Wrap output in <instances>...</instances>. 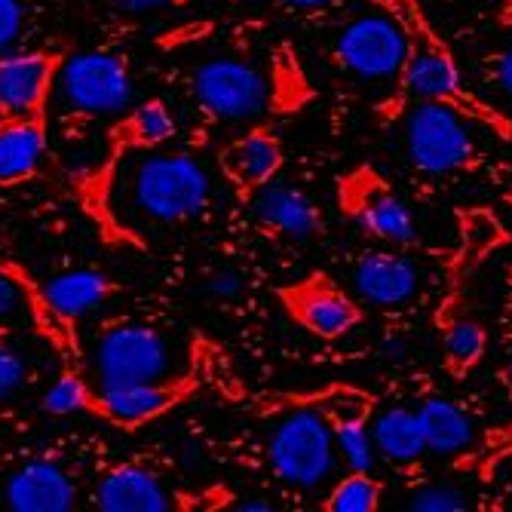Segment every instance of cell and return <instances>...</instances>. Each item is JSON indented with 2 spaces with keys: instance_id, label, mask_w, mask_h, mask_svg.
Listing matches in <instances>:
<instances>
[{
  "instance_id": "cell-20",
  "label": "cell",
  "mask_w": 512,
  "mask_h": 512,
  "mask_svg": "<svg viewBox=\"0 0 512 512\" xmlns=\"http://www.w3.org/2000/svg\"><path fill=\"white\" fill-rule=\"evenodd\" d=\"M175 500L178 497L169 494L163 479L145 463H120L102 476L92 494V503L105 512H169Z\"/></svg>"
},
{
  "instance_id": "cell-14",
  "label": "cell",
  "mask_w": 512,
  "mask_h": 512,
  "mask_svg": "<svg viewBox=\"0 0 512 512\" xmlns=\"http://www.w3.org/2000/svg\"><path fill=\"white\" fill-rule=\"evenodd\" d=\"M283 142L270 126H252L218 151L221 175L227 178L230 188L237 191L240 200H249L264 184H270L279 169H283Z\"/></svg>"
},
{
  "instance_id": "cell-38",
  "label": "cell",
  "mask_w": 512,
  "mask_h": 512,
  "mask_svg": "<svg viewBox=\"0 0 512 512\" xmlns=\"http://www.w3.org/2000/svg\"><path fill=\"white\" fill-rule=\"evenodd\" d=\"M240 509H243V512H270L273 506H270V503H264V500H258V497H252V500L240 503Z\"/></svg>"
},
{
  "instance_id": "cell-5",
  "label": "cell",
  "mask_w": 512,
  "mask_h": 512,
  "mask_svg": "<svg viewBox=\"0 0 512 512\" xmlns=\"http://www.w3.org/2000/svg\"><path fill=\"white\" fill-rule=\"evenodd\" d=\"M68 117L89 123L102 117H117L132 105V71L120 53L83 50L65 56L56 74V89Z\"/></svg>"
},
{
  "instance_id": "cell-3",
  "label": "cell",
  "mask_w": 512,
  "mask_h": 512,
  "mask_svg": "<svg viewBox=\"0 0 512 512\" xmlns=\"http://www.w3.org/2000/svg\"><path fill=\"white\" fill-rule=\"evenodd\" d=\"M267 463L279 482L298 491H316L329 482L338 463V448L322 411L307 402H295L267 439Z\"/></svg>"
},
{
  "instance_id": "cell-36",
  "label": "cell",
  "mask_w": 512,
  "mask_h": 512,
  "mask_svg": "<svg viewBox=\"0 0 512 512\" xmlns=\"http://www.w3.org/2000/svg\"><path fill=\"white\" fill-rule=\"evenodd\" d=\"M286 10H295V13H319V10H329L335 7L338 0H279Z\"/></svg>"
},
{
  "instance_id": "cell-39",
  "label": "cell",
  "mask_w": 512,
  "mask_h": 512,
  "mask_svg": "<svg viewBox=\"0 0 512 512\" xmlns=\"http://www.w3.org/2000/svg\"><path fill=\"white\" fill-rule=\"evenodd\" d=\"M500 381H503V387H506V390H509V396H512V350H509L506 365H503V371H500Z\"/></svg>"
},
{
  "instance_id": "cell-37",
  "label": "cell",
  "mask_w": 512,
  "mask_h": 512,
  "mask_svg": "<svg viewBox=\"0 0 512 512\" xmlns=\"http://www.w3.org/2000/svg\"><path fill=\"white\" fill-rule=\"evenodd\" d=\"M402 350H405V341H402V338H387V341L381 344V353L390 356V359L402 356Z\"/></svg>"
},
{
  "instance_id": "cell-41",
  "label": "cell",
  "mask_w": 512,
  "mask_h": 512,
  "mask_svg": "<svg viewBox=\"0 0 512 512\" xmlns=\"http://www.w3.org/2000/svg\"><path fill=\"white\" fill-rule=\"evenodd\" d=\"M506 10H512V0H509V4H506Z\"/></svg>"
},
{
  "instance_id": "cell-12",
  "label": "cell",
  "mask_w": 512,
  "mask_h": 512,
  "mask_svg": "<svg viewBox=\"0 0 512 512\" xmlns=\"http://www.w3.org/2000/svg\"><path fill=\"white\" fill-rule=\"evenodd\" d=\"M175 132H178L175 114L163 99H148L123 111V117L105 132L108 157L99 166V172L92 175V194H96V200H102L111 191V178L117 175L120 160H126L129 154H145L169 145Z\"/></svg>"
},
{
  "instance_id": "cell-11",
  "label": "cell",
  "mask_w": 512,
  "mask_h": 512,
  "mask_svg": "<svg viewBox=\"0 0 512 512\" xmlns=\"http://www.w3.org/2000/svg\"><path fill=\"white\" fill-rule=\"evenodd\" d=\"M405 37L399 25L381 16H359L347 22L335 40V59L344 71L362 80H393L405 65Z\"/></svg>"
},
{
  "instance_id": "cell-21",
  "label": "cell",
  "mask_w": 512,
  "mask_h": 512,
  "mask_svg": "<svg viewBox=\"0 0 512 512\" xmlns=\"http://www.w3.org/2000/svg\"><path fill=\"white\" fill-rule=\"evenodd\" d=\"M436 329L442 341V365L454 381H463L488 353V332L479 319L463 313L460 307V286L442 298L436 310Z\"/></svg>"
},
{
  "instance_id": "cell-2",
  "label": "cell",
  "mask_w": 512,
  "mask_h": 512,
  "mask_svg": "<svg viewBox=\"0 0 512 512\" xmlns=\"http://www.w3.org/2000/svg\"><path fill=\"white\" fill-rule=\"evenodd\" d=\"M129 209L151 224H184L209 209L212 181L188 151H145L126 175Z\"/></svg>"
},
{
  "instance_id": "cell-35",
  "label": "cell",
  "mask_w": 512,
  "mask_h": 512,
  "mask_svg": "<svg viewBox=\"0 0 512 512\" xmlns=\"http://www.w3.org/2000/svg\"><path fill=\"white\" fill-rule=\"evenodd\" d=\"M111 4L126 10V13H157V10L181 7L184 0H111Z\"/></svg>"
},
{
  "instance_id": "cell-33",
  "label": "cell",
  "mask_w": 512,
  "mask_h": 512,
  "mask_svg": "<svg viewBox=\"0 0 512 512\" xmlns=\"http://www.w3.org/2000/svg\"><path fill=\"white\" fill-rule=\"evenodd\" d=\"M206 289L218 301H234V298L243 295V273L234 270V267H218V270L209 273Z\"/></svg>"
},
{
  "instance_id": "cell-22",
  "label": "cell",
  "mask_w": 512,
  "mask_h": 512,
  "mask_svg": "<svg viewBox=\"0 0 512 512\" xmlns=\"http://www.w3.org/2000/svg\"><path fill=\"white\" fill-rule=\"evenodd\" d=\"M43 295L50 298L53 310L71 322H80L92 310H99L117 295V283L96 267H77L53 276L50 283H43Z\"/></svg>"
},
{
  "instance_id": "cell-16",
  "label": "cell",
  "mask_w": 512,
  "mask_h": 512,
  "mask_svg": "<svg viewBox=\"0 0 512 512\" xmlns=\"http://www.w3.org/2000/svg\"><path fill=\"white\" fill-rule=\"evenodd\" d=\"M0 270H4L7 276H13V283L22 289L28 322L40 332V338L53 347V353L59 356V365L71 368V371H86V353L80 344L77 322H71L53 310L50 298L43 295V283H37V279L31 276V270H25V264H19L16 258L0 252Z\"/></svg>"
},
{
  "instance_id": "cell-31",
  "label": "cell",
  "mask_w": 512,
  "mask_h": 512,
  "mask_svg": "<svg viewBox=\"0 0 512 512\" xmlns=\"http://www.w3.org/2000/svg\"><path fill=\"white\" fill-rule=\"evenodd\" d=\"M28 375H31V368H28L25 353L13 341L0 338V402L13 399L28 384Z\"/></svg>"
},
{
  "instance_id": "cell-13",
  "label": "cell",
  "mask_w": 512,
  "mask_h": 512,
  "mask_svg": "<svg viewBox=\"0 0 512 512\" xmlns=\"http://www.w3.org/2000/svg\"><path fill=\"white\" fill-rule=\"evenodd\" d=\"M62 59L65 56L56 50H19L0 56V117L50 108Z\"/></svg>"
},
{
  "instance_id": "cell-18",
  "label": "cell",
  "mask_w": 512,
  "mask_h": 512,
  "mask_svg": "<svg viewBox=\"0 0 512 512\" xmlns=\"http://www.w3.org/2000/svg\"><path fill=\"white\" fill-rule=\"evenodd\" d=\"M353 283L362 301L375 307H402L417 295L421 270L417 264L390 249H368L353 264Z\"/></svg>"
},
{
  "instance_id": "cell-8",
  "label": "cell",
  "mask_w": 512,
  "mask_h": 512,
  "mask_svg": "<svg viewBox=\"0 0 512 512\" xmlns=\"http://www.w3.org/2000/svg\"><path fill=\"white\" fill-rule=\"evenodd\" d=\"M460 111L442 102H411L405 111V151L417 172L454 175L473 166L476 138Z\"/></svg>"
},
{
  "instance_id": "cell-7",
  "label": "cell",
  "mask_w": 512,
  "mask_h": 512,
  "mask_svg": "<svg viewBox=\"0 0 512 512\" xmlns=\"http://www.w3.org/2000/svg\"><path fill=\"white\" fill-rule=\"evenodd\" d=\"M338 209L368 237L390 246H414L417 227L405 200L396 194L390 178L371 163H359L335 178Z\"/></svg>"
},
{
  "instance_id": "cell-19",
  "label": "cell",
  "mask_w": 512,
  "mask_h": 512,
  "mask_svg": "<svg viewBox=\"0 0 512 512\" xmlns=\"http://www.w3.org/2000/svg\"><path fill=\"white\" fill-rule=\"evenodd\" d=\"M46 145V108L0 117V188H16L40 172Z\"/></svg>"
},
{
  "instance_id": "cell-34",
  "label": "cell",
  "mask_w": 512,
  "mask_h": 512,
  "mask_svg": "<svg viewBox=\"0 0 512 512\" xmlns=\"http://www.w3.org/2000/svg\"><path fill=\"white\" fill-rule=\"evenodd\" d=\"M491 80H494V86L503 92V96L512 102V46L491 59Z\"/></svg>"
},
{
  "instance_id": "cell-30",
  "label": "cell",
  "mask_w": 512,
  "mask_h": 512,
  "mask_svg": "<svg viewBox=\"0 0 512 512\" xmlns=\"http://www.w3.org/2000/svg\"><path fill=\"white\" fill-rule=\"evenodd\" d=\"M408 509L414 512H463L467 509V494L454 485H421L408 497Z\"/></svg>"
},
{
  "instance_id": "cell-27",
  "label": "cell",
  "mask_w": 512,
  "mask_h": 512,
  "mask_svg": "<svg viewBox=\"0 0 512 512\" xmlns=\"http://www.w3.org/2000/svg\"><path fill=\"white\" fill-rule=\"evenodd\" d=\"M381 497L384 485L381 479L371 476V470H350L332 485V491L322 497L319 506L325 512H378Z\"/></svg>"
},
{
  "instance_id": "cell-17",
  "label": "cell",
  "mask_w": 512,
  "mask_h": 512,
  "mask_svg": "<svg viewBox=\"0 0 512 512\" xmlns=\"http://www.w3.org/2000/svg\"><path fill=\"white\" fill-rule=\"evenodd\" d=\"M255 218L273 237H283L289 243H310L322 234L325 218L322 209L313 203L310 194H304L295 184H264L261 191L249 197Z\"/></svg>"
},
{
  "instance_id": "cell-26",
  "label": "cell",
  "mask_w": 512,
  "mask_h": 512,
  "mask_svg": "<svg viewBox=\"0 0 512 512\" xmlns=\"http://www.w3.org/2000/svg\"><path fill=\"white\" fill-rule=\"evenodd\" d=\"M512 460V421L488 427L467 451L454 454L457 473H476L482 482H491L497 470H503Z\"/></svg>"
},
{
  "instance_id": "cell-32",
  "label": "cell",
  "mask_w": 512,
  "mask_h": 512,
  "mask_svg": "<svg viewBox=\"0 0 512 512\" xmlns=\"http://www.w3.org/2000/svg\"><path fill=\"white\" fill-rule=\"evenodd\" d=\"M19 316H28L22 289L13 283V276H7L4 270H0V329H10Z\"/></svg>"
},
{
  "instance_id": "cell-4",
  "label": "cell",
  "mask_w": 512,
  "mask_h": 512,
  "mask_svg": "<svg viewBox=\"0 0 512 512\" xmlns=\"http://www.w3.org/2000/svg\"><path fill=\"white\" fill-rule=\"evenodd\" d=\"M172 353L166 335L151 322L120 319L99 332L89 353V381L99 390L148 384L169 375Z\"/></svg>"
},
{
  "instance_id": "cell-23",
  "label": "cell",
  "mask_w": 512,
  "mask_h": 512,
  "mask_svg": "<svg viewBox=\"0 0 512 512\" xmlns=\"http://www.w3.org/2000/svg\"><path fill=\"white\" fill-rule=\"evenodd\" d=\"M457 237H460V246L448 264L451 286H460L463 276H467L470 270H476L491 252H497L500 246L509 243L506 227L485 206H473V209L457 212Z\"/></svg>"
},
{
  "instance_id": "cell-10",
  "label": "cell",
  "mask_w": 512,
  "mask_h": 512,
  "mask_svg": "<svg viewBox=\"0 0 512 512\" xmlns=\"http://www.w3.org/2000/svg\"><path fill=\"white\" fill-rule=\"evenodd\" d=\"M276 298L289 313V319L319 341L347 338L362 322V307L325 270H310L307 276L295 279V283L279 286Z\"/></svg>"
},
{
  "instance_id": "cell-25",
  "label": "cell",
  "mask_w": 512,
  "mask_h": 512,
  "mask_svg": "<svg viewBox=\"0 0 512 512\" xmlns=\"http://www.w3.org/2000/svg\"><path fill=\"white\" fill-rule=\"evenodd\" d=\"M371 445H375V451L384 460L396 463V467H414L427 454L417 414L405 405L387 408L375 417V424H371Z\"/></svg>"
},
{
  "instance_id": "cell-6",
  "label": "cell",
  "mask_w": 512,
  "mask_h": 512,
  "mask_svg": "<svg viewBox=\"0 0 512 512\" xmlns=\"http://www.w3.org/2000/svg\"><path fill=\"white\" fill-rule=\"evenodd\" d=\"M197 108L218 123H249L270 111L276 86L246 59L221 56L197 65L188 77Z\"/></svg>"
},
{
  "instance_id": "cell-29",
  "label": "cell",
  "mask_w": 512,
  "mask_h": 512,
  "mask_svg": "<svg viewBox=\"0 0 512 512\" xmlns=\"http://www.w3.org/2000/svg\"><path fill=\"white\" fill-rule=\"evenodd\" d=\"M31 28L28 0H0V56L25 50Z\"/></svg>"
},
{
  "instance_id": "cell-9",
  "label": "cell",
  "mask_w": 512,
  "mask_h": 512,
  "mask_svg": "<svg viewBox=\"0 0 512 512\" xmlns=\"http://www.w3.org/2000/svg\"><path fill=\"white\" fill-rule=\"evenodd\" d=\"M200 384H203L200 371H184V375H175V378L166 375L160 381L129 384V387H114V390L92 387L80 414L99 417L108 427L132 433V430H142L160 421V417L184 405L191 396H197Z\"/></svg>"
},
{
  "instance_id": "cell-24",
  "label": "cell",
  "mask_w": 512,
  "mask_h": 512,
  "mask_svg": "<svg viewBox=\"0 0 512 512\" xmlns=\"http://www.w3.org/2000/svg\"><path fill=\"white\" fill-rule=\"evenodd\" d=\"M414 414H417V424H421L427 451H433L439 457H454L476 442V430H473L470 414L451 399L430 396Z\"/></svg>"
},
{
  "instance_id": "cell-40",
  "label": "cell",
  "mask_w": 512,
  "mask_h": 512,
  "mask_svg": "<svg viewBox=\"0 0 512 512\" xmlns=\"http://www.w3.org/2000/svg\"><path fill=\"white\" fill-rule=\"evenodd\" d=\"M512 463V460H509ZM506 500H509V506H512V473L506 476Z\"/></svg>"
},
{
  "instance_id": "cell-28",
  "label": "cell",
  "mask_w": 512,
  "mask_h": 512,
  "mask_svg": "<svg viewBox=\"0 0 512 512\" xmlns=\"http://www.w3.org/2000/svg\"><path fill=\"white\" fill-rule=\"evenodd\" d=\"M335 448L344 457L350 470H371L375 467V445H371L368 421H344L332 424Z\"/></svg>"
},
{
  "instance_id": "cell-1",
  "label": "cell",
  "mask_w": 512,
  "mask_h": 512,
  "mask_svg": "<svg viewBox=\"0 0 512 512\" xmlns=\"http://www.w3.org/2000/svg\"><path fill=\"white\" fill-rule=\"evenodd\" d=\"M375 4L399 25L405 37V65L396 77V96L378 105V120H396L411 102H442L460 111L467 120L494 132L500 142H512V117L463 83L460 65L451 46L433 28L421 0H375Z\"/></svg>"
},
{
  "instance_id": "cell-15",
  "label": "cell",
  "mask_w": 512,
  "mask_h": 512,
  "mask_svg": "<svg viewBox=\"0 0 512 512\" xmlns=\"http://www.w3.org/2000/svg\"><path fill=\"white\" fill-rule=\"evenodd\" d=\"M4 506L13 512H71L77 482L53 457H31L4 482Z\"/></svg>"
}]
</instances>
